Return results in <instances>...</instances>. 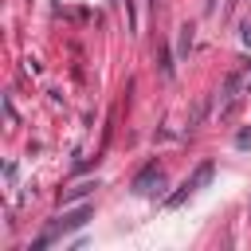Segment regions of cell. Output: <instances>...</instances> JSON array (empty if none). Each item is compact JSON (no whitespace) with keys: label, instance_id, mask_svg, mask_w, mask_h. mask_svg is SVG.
<instances>
[{"label":"cell","instance_id":"cell-1","mask_svg":"<svg viewBox=\"0 0 251 251\" xmlns=\"http://www.w3.org/2000/svg\"><path fill=\"white\" fill-rule=\"evenodd\" d=\"M149 184H161V169H157V165H149V169H145V173L133 180V188H137V192H153Z\"/></svg>","mask_w":251,"mask_h":251},{"label":"cell","instance_id":"cell-2","mask_svg":"<svg viewBox=\"0 0 251 251\" xmlns=\"http://www.w3.org/2000/svg\"><path fill=\"white\" fill-rule=\"evenodd\" d=\"M98 188V180H78V184H71L67 192H63V204H71V200H82L86 192H94Z\"/></svg>","mask_w":251,"mask_h":251},{"label":"cell","instance_id":"cell-3","mask_svg":"<svg viewBox=\"0 0 251 251\" xmlns=\"http://www.w3.org/2000/svg\"><path fill=\"white\" fill-rule=\"evenodd\" d=\"M86 220H90V208H78V212L63 216V220L55 224V231H71V227H78V224H86Z\"/></svg>","mask_w":251,"mask_h":251}]
</instances>
